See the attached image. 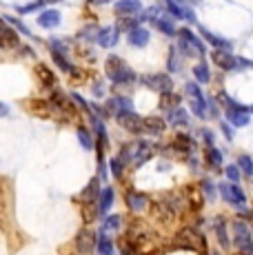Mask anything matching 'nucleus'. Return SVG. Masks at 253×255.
Here are the masks:
<instances>
[{
	"label": "nucleus",
	"instance_id": "1",
	"mask_svg": "<svg viewBox=\"0 0 253 255\" xmlns=\"http://www.w3.org/2000/svg\"><path fill=\"white\" fill-rule=\"evenodd\" d=\"M105 73L107 78H109L114 85H133L135 80H138V76H135V71L131 69L129 65L123 60L120 56H109L105 60Z\"/></svg>",
	"mask_w": 253,
	"mask_h": 255
},
{
	"label": "nucleus",
	"instance_id": "2",
	"mask_svg": "<svg viewBox=\"0 0 253 255\" xmlns=\"http://www.w3.org/2000/svg\"><path fill=\"white\" fill-rule=\"evenodd\" d=\"M173 247L176 249H189V251H207V240L196 229H182L176 238H173Z\"/></svg>",
	"mask_w": 253,
	"mask_h": 255
},
{
	"label": "nucleus",
	"instance_id": "3",
	"mask_svg": "<svg viewBox=\"0 0 253 255\" xmlns=\"http://www.w3.org/2000/svg\"><path fill=\"white\" fill-rule=\"evenodd\" d=\"M184 91H187L189 96V102H191V111L196 118H200L204 120L207 118V98L202 96V89H200V82H187L184 85Z\"/></svg>",
	"mask_w": 253,
	"mask_h": 255
},
{
	"label": "nucleus",
	"instance_id": "4",
	"mask_svg": "<svg viewBox=\"0 0 253 255\" xmlns=\"http://www.w3.org/2000/svg\"><path fill=\"white\" fill-rule=\"evenodd\" d=\"M51 105H53V111H56L58 116L62 118V120H76L78 118V111H76V107H74V102H69V98L65 96L62 91H58V89H53L51 93Z\"/></svg>",
	"mask_w": 253,
	"mask_h": 255
},
{
	"label": "nucleus",
	"instance_id": "5",
	"mask_svg": "<svg viewBox=\"0 0 253 255\" xmlns=\"http://www.w3.org/2000/svg\"><path fill=\"white\" fill-rule=\"evenodd\" d=\"M233 238H236V244L240 249L242 255H253V238H251V231L245 222H236L233 224Z\"/></svg>",
	"mask_w": 253,
	"mask_h": 255
},
{
	"label": "nucleus",
	"instance_id": "6",
	"mask_svg": "<svg viewBox=\"0 0 253 255\" xmlns=\"http://www.w3.org/2000/svg\"><path fill=\"white\" fill-rule=\"evenodd\" d=\"M144 87L149 89L158 91V93H167V91H173V80L169 73H151V76H142L140 78Z\"/></svg>",
	"mask_w": 253,
	"mask_h": 255
},
{
	"label": "nucleus",
	"instance_id": "7",
	"mask_svg": "<svg viewBox=\"0 0 253 255\" xmlns=\"http://www.w3.org/2000/svg\"><path fill=\"white\" fill-rule=\"evenodd\" d=\"M74 244H76V251L80 255H91L94 249H96V244H98V238H96V233L91 231L89 227H85V229L78 231Z\"/></svg>",
	"mask_w": 253,
	"mask_h": 255
},
{
	"label": "nucleus",
	"instance_id": "8",
	"mask_svg": "<svg viewBox=\"0 0 253 255\" xmlns=\"http://www.w3.org/2000/svg\"><path fill=\"white\" fill-rule=\"evenodd\" d=\"M116 120H118V125L129 131V133H144V122L135 111H125V114L116 116Z\"/></svg>",
	"mask_w": 253,
	"mask_h": 255
},
{
	"label": "nucleus",
	"instance_id": "9",
	"mask_svg": "<svg viewBox=\"0 0 253 255\" xmlns=\"http://www.w3.org/2000/svg\"><path fill=\"white\" fill-rule=\"evenodd\" d=\"M27 109L36 118H40V120H49V118L56 114L51 100H42V98H31V100L27 102Z\"/></svg>",
	"mask_w": 253,
	"mask_h": 255
},
{
	"label": "nucleus",
	"instance_id": "10",
	"mask_svg": "<svg viewBox=\"0 0 253 255\" xmlns=\"http://www.w3.org/2000/svg\"><path fill=\"white\" fill-rule=\"evenodd\" d=\"M142 0H118L114 4V13L118 18H125V16H138L142 11Z\"/></svg>",
	"mask_w": 253,
	"mask_h": 255
},
{
	"label": "nucleus",
	"instance_id": "11",
	"mask_svg": "<svg viewBox=\"0 0 253 255\" xmlns=\"http://www.w3.org/2000/svg\"><path fill=\"white\" fill-rule=\"evenodd\" d=\"M236 58L231 51H225V49H216V51L211 53V60L216 67H220L222 71H233L236 69Z\"/></svg>",
	"mask_w": 253,
	"mask_h": 255
},
{
	"label": "nucleus",
	"instance_id": "12",
	"mask_svg": "<svg viewBox=\"0 0 253 255\" xmlns=\"http://www.w3.org/2000/svg\"><path fill=\"white\" fill-rule=\"evenodd\" d=\"M118 38H120V31L118 27H102L98 29V36H96V42L105 49H111L118 45Z\"/></svg>",
	"mask_w": 253,
	"mask_h": 255
},
{
	"label": "nucleus",
	"instance_id": "13",
	"mask_svg": "<svg viewBox=\"0 0 253 255\" xmlns=\"http://www.w3.org/2000/svg\"><path fill=\"white\" fill-rule=\"evenodd\" d=\"M220 195L227 200V202H231V204H245V191L238 186V182L236 184H220Z\"/></svg>",
	"mask_w": 253,
	"mask_h": 255
},
{
	"label": "nucleus",
	"instance_id": "14",
	"mask_svg": "<svg viewBox=\"0 0 253 255\" xmlns=\"http://www.w3.org/2000/svg\"><path fill=\"white\" fill-rule=\"evenodd\" d=\"M107 111H109L111 116H120V114H125V111H133V102L125 96H114L107 100Z\"/></svg>",
	"mask_w": 253,
	"mask_h": 255
},
{
	"label": "nucleus",
	"instance_id": "15",
	"mask_svg": "<svg viewBox=\"0 0 253 255\" xmlns=\"http://www.w3.org/2000/svg\"><path fill=\"white\" fill-rule=\"evenodd\" d=\"M126 40H129V45L131 47H135V49H142V47H147L149 45V40H151V31H149L147 27H135L133 31H129V36H126Z\"/></svg>",
	"mask_w": 253,
	"mask_h": 255
},
{
	"label": "nucleus",
	"instance_id": "16",
	"mask_svg": "<svg viewBox=\"0 0 253 255\" xmlns=\"http://www.w3.org/2000/svg\"><path fill=\"white\" fill-rule=\"evenodd\" d=\"M36 76H38V80H40V85L47 87V89H53V87L58 85L56 73H53L51 67H47L45 62H38L36 65Z\"/></svg>",
	"mask_w": 253,
	"mask_h": 255
},
{
	"label": "nucleus",
	"instance_id": "17",
	"mask_svg": "<svg viewBox=\"0 0 253 255\" xmlns=\"http://www.w3.org/2000/svg\"><path fill=\"white\" fill-rule=\"evenodd\" d=\"M125 202H126V207H129L131 211H144L147 209V204H149V198L144 193H140V191H126V195H125Z\"/></svg>",
	"mask_w": 253,
	"mask_h": 255
},
{
	"label": "nucleus",
	"instance_id": "18",
	"mask_svg": "<svg viewBox=\"0 0 253 255\" xmlns=\"http://www.w3.org/2000/svg\"><path fill=\"white\" fill-rule=\"evenodd\" d=\"M38 24L42 29H56L60 24V11L58 9H42L38 13Z\"/></svg>",
	"mask_w": 253,
	"mask_h": 255
},
{
	"label": "nucleus",
	"instance_id": "19",
	"mask_svg": "<svg viewBox=\"0 0 253 255\" xmlns=\"http://www.w3.org/2000/svg\"><path fill=\"white\" fill-rule=\"evenodd\" d=\"M153 158V146L149 144V142H138L133 149V162L135 166H142L147 160Z\"/></svg>",
	"mask_w": 253,
	"mask_h": 255
},
{
	"label": "nucleus",
	"instance_id": "20",
	"mask_svg": "<svg viewBox=\"0 0 253 255\" xmlns=\"http://www.w3.org/2000/svg\"><path fill=\"white\" fill-rule=\"evenodd\" d=\"M142 122H144V133H149V135H160V133H164V129H167V122L158 116L142 118Z\"/></svg>",
	"mask_w": 253,
	"mask_h": 255
},
{
	"label": "nucleus",
	"instance_id": "21",
	"mask_svg": "<svg viewBox=\"0 0 253 255\" xmlns=\"http://www.w3.org/2000/svg\"><path fill=\"white\" fill-rule=\"evenodd\" d=\"M200 36H202V38H207L209 45H213L216 49H225V51H231V49H233V45L227 40V38L216 36V33H211L207 27H200Z\"/></svg>",
	"mask_w": 253,
	"mask_h": 255
},
{
	"label": "nucleus",
	"instance_id": "22",
	"mask_svg": "<svg viewBox=\"0 0 253 255\" xmlns=\"http://www.w3.org/2000/svg\"><path fill=\"white\" fill-rule=\"evenodd\" d=\"M178 36H180V38H184V40H187L189 45H193V47H196V51L200 53V56H204V53H207V45H204V42H202L200 38H198L196 33H193V31H191V29H189V27H182V29H178Z\"/></svg>",
	"mask_w": 253,
	"mask_h": 255
},
{
	"label": "nucleus",
	"instance_id": "23",
	"mask_svg": "<svg viewBox=\"0 0 253 255\" xmlns=\"http://www.w3.org/2000/svg\"><path fill=\"white\" fill-rule=\"evenodd\" d=\"M180 102H182V98H180L176 91L160 93V109H164L167 114H169V111H173L176 107H180Z\"/></svg>",
	"mask_w": 253,
	"mask_h": 255
},
{
	"label": "nucleus",
	"instance_id": "24",
	"mask_svg": "<svg viewBox=\"0 0 253 255\" xmlns=\"http://www.w3.org/2000/svg\"><path fill=\"white\" fill-rule=\"evenodd\" d=\"M111 204H114V189H111V186H105L102 193L98 195V213L107 215L111 209Z\"/></svg>",
	"mask_w": 253,
	"mask_h": 255
},
{
	"label": "nucleus",
	"instance_id": "25",
	"mask_svg": "<svg viewBox=\"0 0 253 255\" xmlns=\"http://www.w3.org/2000/svg\"><path fill=\"white\" fill-rule=\"evenodd\" d=\"M18 45H20V38L11 27H7L0 33V49H16Z\"/></svg>",
	"mask_w": 253,
	"mask_h": 255
},
{
	"label": "nucleus",
	"instance_id": "26",
	"mask_svg": "<svg viewBox=\"0 0 253 255\" xmlns=\"http://www.w3.org/2000/svg\"><path fill=\"white\" fill-rule=\"evenodd\" d=\"M153 27L158 29V31H162L164 36H176L178 33V29H176V24H173V20L167 16V13H162V16L158 18V20L153 22Z\"/></svg>",
	"mask_w": 253,
	"mask_h": 255
},
{
	"label": "nucleus",
	"instance_id": "27",
	"mask_svg": "<svg viewBox=\"0 0 253 255\" xmlns=\"http://www.w3.org/2000/svg\"><path fill=\"white\" fill-rule=\"evenodd\" d=\"M167 118H169V122H171L173 127H187L189 125V114L182 109V107H176L173 111H169Z\"/></svg>",
	"mask_w": 253,
	"mask_h": 255
},
{
	"label": "nucleus",
	"instance_id": "28",
	"mask_svg": "<svg viewBox=\"0 0 253 255\" xmlns=\"http://www.w3.org/2000/svg\"><path fill=\"white\" fill-rule=\"evenodd\" d=\"M49 51H51V60L56 62V65L60 67L62 71H65V73H71V71H74V65H71V62H69V58H67V53L58 51V49H49Z\"/></svg>",
	"mask_w": 253,
	"mask_h": 255
},
{
	"label": "nucleus",
	"instance_id": "29",
	"mask_svg": "<svg viewBox=\"0 0 253 255\" xmlns=\"http://www.w3.org/2000/svg\"><path fill=\"white\" fill-rule=\"evenodd\" d=\"M98 195H100V182H98V178H94V180H89V184L85 186V191H82L80 198L85 200V202H94Z\"/></svg>",
	"mask_w": 253,
	"mask_h": 255
},
{
	"label": "nucleus",
	"instance_id": "30",
	"mask_svg": "<svg viewBox=\"0 0 253 255\" xmlns=\"http://www.w3.org/2000/svg\"><path fill=\"white\" fill-rule=\"evenodd\" d=\"M193 78H196V82H200V85H207V82L211 80V71H209V67L204 60L193 67Z\"/></svg>",
	"mask_w": 253,
	"mask_h": 255
},
{
	"label": "nucleus",
	"instance_id": "31",
	"mask_svg": "<svg viewBox=\"0 0 253 255\" xmlns=\"http://www.w3.org/2000/svg\"><path fill=\"white\" fill-rule=\"evenodd\" d=\"M116 27H118V31H133L135 27H140V18L138 16H125V18H118V22H116Z\"/></svg>",
	"mask_w": 253,
	"mask_h": 255
},
{
	"label": "nucleus",
	"instance_id": "32",
	"mask_svg": "<svg viewBox=\"0 0 253 255\" xmlns=\"http://www.w3.org/2000/svg\"><path fill=\"white\" fill-rule=\"evenodd\" d=\"M160 16H162V7H160V4H153V7H149V9H144V11L138 13L140 22H155Z\"/></svg>",
	"mask_w": 253,
	"mask_h": 255
},
{
	"label": "nucleus",
	"instance_id": "33",
	"mask_svg": "<svg viewBox=\"0 0 253 255\" xmlns=\"http://www.w3.org/2000/svg\"><path fill=\"white\" fill-rule=\"evenodd\" d=\"M78 140H80L82 149H94L96 142H94V133H91L87 127H78Z\"/></svg>",
	"mask_w": 253,
	"mask_h": 255
},
{
	"label": "nucleus",
	"instance_id": "34",
	"mask_svg": "<svg viewBox=\"0 0 253 255\" xmlns=\"http://www.w3.org/2000/svg\"><path fill=\"white\" fill-rule=\"evenodd\" d=\"M173 149H178V151H182V153H187V151L193 149V140L189 138V135H184V133H178L176 140H173Z\"/></svg>",
	"mask_w": 253,
	"mask_h": 255
},
{
	"label": "nucleus",
	"instance_id": "35",
	"mask_svg": "<svg viewBox=\"0 0 253 255\" xmlns=\"http://www.w3.org/2000/svg\"><path fill=\"white\" fill-rule=\"evenodd\" d=\"M96 249L100 251V255H114V242H111L109 238H107V233L102 231L100 238H98V244H96Z\"/></svg>",
	"mask_w": 253,
	"mask_h": 255
},
{
	"label": "nucleus",
	"instance_id": "36",
	"mask_svg": "<svg viewBox=\"0 0 253 255\" xmlns=\"http://www.w3.org/2000/svg\"><path fill=\"white\" fill-rule=\"evenodd\" d=\"M180 56L182 53L178 51V47H171V51H169V60H167V69L171 73H178L182 67H180Z\"/></svg>",
	"mask_w": 253,
	"mask_h": 255
},
{
	"label": "nucleus",
	"instance_id": "37",
	"mask_svg": "<svg viewBox=\"0 0 253 255\" xmlns=\"http://www.w3.org/2000/svg\"><path fill=\"white\" fill-rule=\"evenodd\" d=\"M96 215H100L96 200H94V202H85V207H82V220L89 224V222H94V220H96Z\"/></svg>",
	"mask_w": 253,
	"mask_h": 255
},
{
	"label": "nucleus",
	"instance_id": "38",
	"mask_svg": "<svg viewBox=\"0 0 253 255\" xmlns=\"http://www.w3.org/2000/svg\"><path fill=\"white\" fill-rule=\"evenodd\" d=\"M216 235H218V242H220V247H229V235H227V224L225 220H218L216 222Z\"/></svg>",
	"mask_w": 253,
	"mask_h": 255
},
{
	"label": "nucleus",
	"instance_id": "39",
	"mask_svg": "<svg viewBox=\"0 0 253 255\" xmlns=\"http://www.w3.org/2000/svg\"><path fill=\"white\" fill-rule=\"evenodd\" d=\"M207 162L213 166H220L222 164V153L216 149V146H207Z\"/></svg>",
	"mask_w": 253,
	"mask_h": 255
},
{
	"label": "nucleus",
	"instance_id": "40",
	"mask_svg": "<svg viewBox=\"0 0 253 255\" xmlns=\"http://www.w3.org/2000/svg\"><path fill=\"white\" fill-rule=\"evenodd\" d=\"M96 36H98L96 24H89V27H85V29L78 31V40H96Z\"/></svg>",
	"mask_w": 253,
	"mask_h": 255
},
{
	"label": "nucleus",
	"instance_id": "41",
	"mask_svg": "<svg viewBox=\"0 0 253 255\" xmlns=\"http://www.w3.org/2000/svg\"><path fill=\"white\" fill-rule=\"evenodd\" d=\"M120 224H123V218H120V215H109V218L105 220L102 231H116V229H120Z\"/></svg>",
	"mask_w": 253,
	"mask_h": 255
},
{
	"label": "nucleus",
	"instance_id": "42",
	"mask_svg": "<svg viewBox=\"0 0 253 255\" xmlns=\"http://www.w3.org/2000/svg\"><path fill=\"white\" fill-rule=\"evenodd\" d=\"M238 166H240V171L245 175H253V162L249 155H240V158H238Z\"/></svg>",
	"mask_w": 253,
	"mask_h": 255
},
{
	"label": "nucleus",
	"instance_id": "43",
	"mask_svg": "<svg viewBox=\"0 0 253 255\" xmlns=\"http://www.w3.org/2000/svg\"><path fill=\"white\" fill-rule=\"evenodd\" d=\"M109 166H111V173H114V178H123V171H125V162L120 158H114L109 162Z\"/></svg>",
	"mask_w": 253,
	"mask_h": 255
},
{
	"label": "nucleus",
	"instance_id": "44",
	"mask_svg": "<svg viewBox=\"0 0 253 255\" xmlns=\"http://www.w3.org/2000/svg\"><path fill=\"white\" fill-rule=\"evenodd\" d=\"M227 175H229V180H231V182H240V175H242L240 166H238V164H229L227 166Z\"/></svg>",
	"mask_w": 253,
	"mask_h": 255
},
{
	"label": "nucleus",
	"instance_id": "45",
	"mask_svg": "<svg viewBox=\"0 0 253 255\" xmlns=\"http://www.w3.org/2000/svg\"><path fill=\"white\" fill-rule=\"evenodd\" d=\"M236 69H253V62L247 60V58H236Z\"/></svg>",
	"mask_w": 253,
	"mask_h": 255
},
{
	"label": "nucleus",
	"instance_id": "46",
	"mask_svg": "<svg viewBox=\"0 0 253 255\" xmlns=\"http://www.w3.org/2000/svg\"><path fill=\"white\" fill-rule=\"evenodd\" d=\"M200 135H202L204 144H207V146H213V131H211V129H202Z\"/></svg>",
	"mask_w": 253,
	"mask_h": 255
},
{
	"label": "nucleus",
	"instance_id": "47",
	"mask_svg": "<svg viewBox=\"0 0 253 255\" xmlns=\"http://www.w3.org/2000/svg\"><path fill=\"white\" fill-rule=\"evenodd\" d=\"M91 89H94V96H96V98H102V96H105V87H102L100 80L94 82V87H91Z\"/></svg>",
	"mask_w": 253,
	"mask_h": 255
},
{
	"label": "nucleus",
	"instance_id": "48",
	"mask_svg": "<svg viewBox=\"0 0 253 255\" xmlns=\"http://www.w3.org/2000/svg\"><path fill=\"white\" fill-rule=\"evenodd\" d=\"M202 189H204V193H207V198H213V184L209 182V180L202 182Z\"/></svg>",
	"mask_w": 253,
	"mask_h": 255
},
{
	"label": "nucleus",
	"instance_id": "49",
	"mask_svg": "<svg viewBox=\"0 0 253 255\" xmlns=\"http://www.w3.org/2000/svg\"><path fill=\"white\" fill-rule=\"evenodd\" d=\"M9 114V107L7 105H2V102H0V116H7Z\"/></svg>",
	"mask_w": 253,
	"mask_h": 255
},
{
	"label": "nucleus",
	"instance_id": "50",
	"mask_svg": "<svg viewBox=\"0 0 253 255\" xmlns=\"http://www.w3.org/2000/svg\"><path fill=\"white\" fill-rule=\"evenodd\" d=\"M91 4H109V2H114V0H89Z\"/></svg>",
	"mask_w": 253,
	"mask_h": 255
},
{
	"label": "nucleus",
	"instance_id": "51",
	"mask_svg": "<svg viewBox=\"0 0 253 255\" xmlns=\"http://www.w3.org/2000/svg\"><path fill=\"white\" fill-rule=\"evenodd\" d=\"M222 129H225V133H227V138H229V140H231V129H229V127H227V125H222Z\"/></svg>",
	"mask_w": 253,
	"mask_h": 255
},
{
	"label": "nucleus",
	"instance_id": "52",
	"mask_svg": "<svg viewBox=\"0 0 253 255\" xmlns=\"http://www.w3.org/2000/svg\"><path fill=\"white\" fill-rule=\"evenodd\" d=\"M4 29H7V24H4V20H2V18H0V33H2Z\"/></svg>",
	"mask_w": 253,
	"mask_h": 255
},
{
	"label": "nucleus",
	"instance_id": "53",
	"mask_svg": "<svg viewBox=\"0 0 253 255\" xmlns=\"http://www.w3.org/2000/svg\"><path fill=\"white\" fill-rule=\"evenodd\" d=\"M53 2H60V0H51V4H53Z\"/></svg>",
	"mask_w": 253,
	"mask_h": 255
},
{
	"label": "nucleus",
	"instance_id": "54",
	"mask_svg": "<svg viewBox=\"0 0 253 255\" xmlns=\"http://www.w3.org/2000/svg\"><path fill=\"white\" fill-rule=\"evenodd\" d=\"M211 255H220V253H211Z\"/></svg>",
	"mask_w": 253,
	"mask_h": 255
},
{
	"label": "nucleus",
	"instance_id": "55",
	"mask_svg": "<svg viewBox=\"0 0 253 255\" xmlns=\"http://www.w3.org/2000/svg\"><path fill=\"white\" fill-rule=\"evenodd\" d=\"M249 111H253V107H251V109H249Z\"/></svg>",
	"mask_w": 253,
	"mask_h": 255
}]
</instances>
